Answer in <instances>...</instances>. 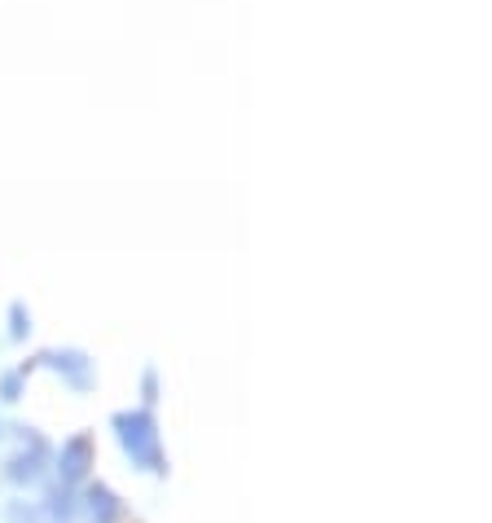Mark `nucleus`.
Instances as JSON below:
<instances>
[{
	"instance_id": "nucleus-1",
	"label": "nucleus",
	"mask_w": 492,
	"mask_h": 523,
	"mask_svg": "<svg viewBox=\"0 0 492 523\" xmlns=\"http://www.w3.org/2000/svg\"><path fill=\"white\" fill-rule=\"evenodd\" d=\"M119 444L128 449V458L141 466V471H163V453H159V431H154L150 414H119Z\"/></svg>"
},
{
	"instance_id": "nucleus-2",
	"label": "nucleus",
	"mask_w": 492,
	"mask_h": 523,
	"mask_svg": "<svg viewBox=\"0 0 492 523\" xmlns=\"http://www.w3.org/2000/svg\"><path fill=\"white\" fill-rule=\"evenodd\" d=\"M44 475V444L31 440V449H22L14 462H9V480L14 484H36Z\"/></svg>"
},
{
	"instance_id": "nucleus-3",
	"label": "nucleus",
	"mask_w": 492,
	"mask_h": 523,
	"mask_svg": "<svg viewBox=\"0 0 492 523\" xmlns=\"http://www.w3.org/2000/svg\"><path fill=\"white\" fill-rule=\"evenodd\" d=\"M84 471H88V440L75 436V440L62 449V458H58V475H62V484H80Z\"/></svg>"
},
{
	"instance_id": "nucleus-4",
	"label": "nucleus",
	"mask_w": 492,
	"mask_h": 523,
	"mask_svg": "<svg viewBox=\"0 0 492 523\" xmlns=\"http://www.w3.org/2000/svg\"><path fill=\"white\" fill-rule=\"evenodd\" d=\"M88 519L93 523H115L119 519V502H115V493H110V488H102V484H93L88 488Z\"/></svg>"
},
{
	"instance_id": "nucleus-5",
	"label": "nucleus",
	"mask_w": 492,
	"mask_h": 523,
	"mask_svg": "<svg viewBox=\"0 0 492 523\" xmlns=\"http://www.w3.org/2000/svg\"><path fill=\"white\" fill-rule=\"evenodd\" d=\"M49 361L53 365H58V370H66V374H71L75 378V383H88V365H84V356H75V352H66V356H49Z\"/></svg>"
}]
</instances>
